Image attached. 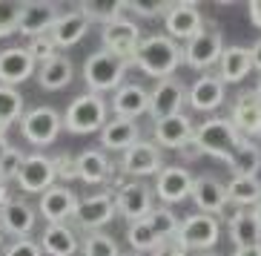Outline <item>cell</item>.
<instances>
[{"label": "cell", "instance_id": "1", "mask_svg": "<svg viewBox=\"0 0 261 256\" xmlns=\"http://www.w3.org/2000/svg\"><path fill=\"white\" fill-rule=\"evenodd\" d=\"M181 63H184V46L178 40H172L169 35H149V38L141 40L132 66H138L149 78L164 81V78H172V72Z\"/></svg>", "mask_w": 261, "mask_h": 256}, {"label": "cell", "instance_id": "2", "mask_svg": "<svg viewBox=\"0 0 261 256\" xmlns=\"http://www.w3.org/2000/svg\"><path fill=\"white\" fill-rule=\"evenodd\" d=\"M132 66V61H123L118 55L100 49L92 52L84 63V81L89 86V92L100 95V92H118L123 86V75Z\"/></svg>", "mask_w": 261, "mask_h": 256}, {"label": "cell", "instance_id": "3", "mask_svg": "<svg viewBox=\"0 0 261 256\" xmlns=\"http://www.w3.org/2000/svg\"><path fill=\"white\" fill-rule=\"evenodd\" d=\"M192 141L201 147L204 155L230 161L232 153L238 150V144L244 141V135L236 130V124H232L230 118H210V121L195 127V138Z\"/></svg>", "mask_w": 261, "mask_h": 256}, {"label": "cell", "instance_id": "4", "mask_svg": "<svg viewBox=\"0 0 261 256\" xmlns=\"http://www.w3.org/2000/svg\"><path fill=\"white\" fill-rule=\"evenodd\" d=\"M107 101L95 92L77 95L75 101L63 112V127L75 135H89V132H100L107 127Z\"/></svg>", "mask_w": 261, "mask_h": 256}, {"label": "cell", "instance_id": "5", "mask_svg": "<svg viewBox=\"0 0 261 256\" xmlns=\"http://www.w3.org/2000/svg\"><path fill=\"white\" fill-rule=\"evenodd\" d=\"M221 236V225L218 219L210 213H192V216L181 219L175 242L184 250H210Z\"/></svg>", "mask_w": 261, "mask_h": 256}, {"label": "cell", "instance_id": "6", "mask_svg": "<svg viewBox=\"0 0 261 256\" xmlns=\"http://www.w3.org/2000/svg\"><path fill=\"white\" fill-rule=\"evenodd\" d=\"M63 127V118L52 107H35L20 118V135L29 141L32 147H46L58 138Z\"/></svg>", "mask_w": 261, "mask_h": 256}, {"label": "cell", "instance_id": "7", "mask_svg": "<svg viewBox=\"0 0 261 256\" xmlns=\"http://www.w3.org/2000/svg\"><path fill=\"white\" fill-rule=\"evenodd\" d=\"M141 40L144 38H141V29H138L135 20L121 17V20H115V24L100 26V43H103V49L112 52V55H118V58H123V61H135Z\"/></svg>", "mask_w": 261, "mask_h": 256}, {"label": "cell", "instance_id": "8", "mask_svg": "<svg viewBox=\"0 0 261 256\" xmlns=\"http://www.w3.org/2000/svg\"><path fill=\"white\" fill-rule=\"evenodd\" d=\"M121 170L129 176V181H141L144 176H158L164 170L161 164V147L155 141L141 138L135 147H129L121 155Z\"/></svg>", "mask_w": 261, "mask_h": 256}, {"label": "cell", "instance_id": "9", "mask_svg": "<svg viewBox=\"0 0 261 256\" xmlns=\"http://www.w3.org/2000/svg\"><path fill=\"white\" fill-rule=\"evenodd\" d=\"M224 55V40L218 29H204L184 46V63L190 69H210L221 61Z\"/></svg>", "mask_w": 261, "mask_h": 256}, {"label": "cell", "instance_id": "10", "mask_svg": "<svg viewBox=\"0 0 261 256\" xmlns=\"http://www.w3.org/2000/svg\"><path fill=\"white\" fill-rule=\"evenodd\" d=\"M187 89L181 81L175 78H164L149 89V115L155 121H164V118H172V115H181V107L187 101Z\"/></svg>", "mask_w": 261, "mask_h": 256}, {"label": "cell", "instance_id": "11", "mask_svg": "<svg viewBox=\"0 0 261 256\" xmlns=\"http://www.w3.org/2000/svg\"><path fill=\"white\" fill-rule=\"evenodd\" d=\"M81 199L75 196V190H69L66 184H52L46 193H40L38 210L46 219V225H66V219H72L77 213Z\"/></svg>", "mask_w": 261, "mask_h": 256}, {"label": "cell", "instance_id": "12", "mask_svg": "<svg viewBox=\"0 0 261 256\" xmlns=\"http://www.w3.org/2000/svg\"><path fill=\"white\" fill-rule=\"evenodd\" d=\"M115 213H118V207H115V193L100 190V193H95V196H86V199H81V204H77V213H75V222L84 227V230L95 233V230H100L103 225H109Z\"/></svg>", "mask_w": 261, "mask_h": 256}, {"label": "cell", "instance_id": "13", "mask_svg": "<svg viewBox=\"0 0 261 256\" xmlns=\"http://www.w3.org/2000/svg\"><path fill=\"white\" fill-rule=\"evenodd\" d=\"M164 26L172 40H184L190 43L198 32H204V17H201L195 3H169L167 15H164Z\"/></svg>", "mask_w": 261, "mask_h": 256}, {"label": "cell", "instance_id": "14", "mask_svg": "<svg viewBox=\"0 0 261 256\" xmlns=\"http://www.w3.org/2000/svg\"><path fill=\"white\" fill-rule=\"evenodd\" d=\"M38 75V61L32 58L26 46H9L0 52V84L3 86H17Z\"/></svg>", "mask_w": 261, "mask_h": 256}, {"label": "cell", "instance_id": "15", "mask_svg": "<svg viewBox=\"0 0 261 256\" xmlns=\"http://www.w3.org/2000/svg\"><path fill=\"white\" fill-rule=\"evenodd\" d=\"M115 207L123 219H129V225L141 222L152 213V190L144 181H126L115 193Z\"/></svg>", "mask_w": 261, "mask_h": 256}, {"label": "cell", "instance_id": "16", "mask_svg": "<svg viewBox=\"0 0 261 256\" xmlns=\"http://www.w3.org/2000/svg\"><path fill=\"white\" fill-rule=\"evenodd\" d=\"M58 181V173H55V161L46 155H26L23 167H20V176H17V184L23 193H46L49 187Z\"/></svg>", "mask_w": 261, "mask_h": 256}, {"label": "cell", "instance_id": "17", "mask_svg": "<svg viewBox=\"0 0 261 256\" xmlns=\"http://www.w3.org/2000/svg\"><path fill=\"white\" fill-rule=\"evenodd\" d=\"M192 184H195V179L190 176V170L169 164V167H164V170L155 176L152 190H155V196H158L161 202L178 204V202H184L187 196H192Z\"/></svg>", "mask_w": 261, "mask_h": 256}, {"label": "cell", "instance_id": "18", "mask_svg": "<svg viewBox=\"0 0 261 256\" xmlns=\"http://www.w3.org/2000/svg\"><path fill=\"white\" fill-rule=\"evenodd\" d=\"M35 222H38V213H35V207L26 199H9L0 207V230L9 233V236L26 239L35 230Z\"/></svg>", "mask_w": 261, "mask_h": 256}, {"label": "cell", "instance_id": "19", "mask_svg": "<svg viewBox=\"0 0 261 256\" xmlns=\"http://www.w3.org/2000/svg\"><path fill=\"white\" fill-rule=\"evenodd\" d=\"M152 135H155V144L161 150H181L195 138V127H192V121L181 112V115L155 121Z\"/></svg>", "mask_w": 261, "mask_h": 256}, {"label": "cell", "instance_id": "20", "mask_svg": "<svg viewBox=\"0 0 261 256\" xmlns=\"http://www.w3.org/2000/svg\"><path fill=\"white\" fill-rule=\"evenodd\" d=\"M58 17H61V12H58V3H43V0H38V3H23V17H20V35L23 38H40V35H49L52 32V26L58 24Z\"/></svg>", "mask_w": 261, "mask_h": 256}, {"label": "cell", "instance_id": "21", "mask_svg": "<svg viewBox=\"0 0 261 256\" xmlns=\"http://www.w3.org/2000/svg\"><path fill=\"white\" fill-rule=\"evenodd\" d=\"M227 98V84H224L218 72H210V75H201L195 84L190 86V95H187V101H190L192 109H198V112H213L218 109Z\"/></svg>", "mask_w": 261, "mask_h": 256}, {"label": "cell", "instance_id": "22", "mask_svg": "<svg viewBox=\"0 0 261 256\" xmlns=\"http://www.w3.org/2000/svg\"><path fill=\"white\" fill-rule=\"evenodd\" d=\"M190 199L195 202V207H198L201 213H210V216L224 213L227 204H230L227 184H221V181L213 179V176H198L195 184H192V196H190Z\"/></svg>", "mask_w": 261, "mask_h": 256}, {"label": "cell", "instance_id": "23", "mask_svg": "<svg viewBox=\"0 0 261 256\" xmlns=\"http://www.w3.org/2000/svg\"><path fill=\"white\" fill-rule=\"evenodd\" d=\"M230 121L244 138H261V98L255 95V89L238 95Z\"/></svg>", "mask_w": 261, "mask_h": 256}, {"label": "cell", "instance_id": "24", "mask_svg": "<svg viewBox=\"0 0 261 256\" xmlns=\"http://www.w3.org/2000/svg\"><path fill=\"white\" fill-rule=\"evenodd\" d=\"M141 141V127L132 118L115 115L112 121H107V127L100 130V144L103 150H115V153H126L129 147H135Z\"/></svg>", "mask_w": 261, "mask_h": 256}, {"label": "cell", "instance_id": "25", "mask_svg": "<svg viewBox=\"0 0 261 256\" xmlns=\"http://www.w3.org/2000/svg\"><path fill=\"white\" fill-rule=\"evenodd\" d=\"M112 109H115V115L135 121L144 112H149V89H144L141 84H123L112 95Z\"/></svg>", "mask_w": 261, "mask_h": 256}, {"label": "cell", "instance_id": "26", "mask_svg": "<svg viewBox=\"0 0 261 256\" xmlns=\"http://www.w3.org/2000/svg\"><path fill=\"white\" fill-rule=\"evenodd\" d=\"M112 173H115V164L100 150H84L77 155V179L86 184H109Z\"/></svg>", "mask_w": 261, "mask_h": 256}, {"label": "cell", "instance_id": "27", "mask_svg": "<svg viewBox=\"0 0 261 256\" xmlns=\"http://www.w3.org/2000/svg\"><path fill=\"white\" fill-rule=\"evenodd\" d=\"M253 72V55L244 46H227L218 61V78L224 84H241Z\"/></svg>", "mask_w": 261, "mask_h": 256}, {"label": "cell", "instance_id": "28", "mask_svg": "<svg viewBox=\"0 0 261 256\" xmlns=\"http://www.w3.org/2000/svg\"><path fill=\"white\" fill-rule=\"evenodd\" d=\"M86 32H89V20L75 9V12H66V15L58 17V24L52 26L49 38L55 40V46L58 49H69V46H75L77 40L84 38Z\"/></svg>", "mask_w": 261, "mask_h": 256}, {"label": "cell", "instance_id": "29", "mask_svg": "<svg viewBox=\"0 0 261 256\" xmlns=\"http://www.w3.org/2000/svg\"><path fill=\"white\" fill-rule=\"evenodd\" d=\"M72 75H75V66H72V61L66 55H55L52 61L38 66V84L43 89H49V92H58L63 86H69Z\"/></svg>", "mask_w": 261, "mask_h": 256}, {"label": "cell", "instance_id": "30", "mask_svg": "<svg viewBox=\"0 0 261 256\" xmlns=\"http://www.w3.org/2000/svg\"><path fill=\"white\" fill-rule=\"evenodd\" d=\"M230 239L236 248H255L261 245V225L253 210H236L230 219Z\"/></svg>", "mask_w": 261, "mask_h": 256}, {"label": "cell", "instance_id": "31", "mask_svg": "<svg viewBox=\"0 0 261 256\" xmlns=\"http://www.w3.org/2000/svg\"><path fill=\"white\" fill-rule=\"evenodd\" d=\"M40 248L49 256H75L77 253V233L66 225H46L40 236Z\"/></svg>", "mask_w": 261, "mask_h": 256}, {"label": "cell", "instance_id": "32", "mask_svg": "<svg viewBox=\"0 0 261 256\" xmlns=\"http://www.w3.org/2000/svg\"><path fill=\"white\" fill-rule=\"evenodd\" d=\"M230 170L232 176H247V179H258V170H261V147L255 144L253 138H244L238 144V150L232 153L230 161Z\"/></svg>", "mask_w": 261, "mask_h": 256}, {"label": "cell", "instance_id": "33", "mask_svg": "<svg viewBox=\"0 0 261 256\" xmlns=\"http://www.w3.org/2000/svg\"><path fill=\"white\" fill-rule=\"evenodd\" d=\"M227 196H230V202L241 204V207H255L261 202V181L247 179V176H232L227 184Z\"/></svg>", "mask_w": 261, "mask_h": 256}, {"label": "cell", "instance_id": "34", "mask_svg": "<svg viewBox=\"0 0 261 256\" xmlns=\"http://www.w3.org/2000/svg\"><path fill=\"white\" fill-rule=\"evenodd\" d=\"M77 12L89 20V24H100V26H109L121 20L126 6L123 3H92V0H84V3H77Z\"/></svg>", "mask_w": 261, "mask_h": 256}, {"label": "cell", "instance_id": "35", "mask_svg": "<svg viewBox=\"0 0 261 256\" xmlns=\"http://www.w3.org/2000/svg\"><path fill=\"white\" fill-rule=\"evenodd\" d=\"M126 239H129L132 250L135 253H152L158 245H161V236L152 230V225L146 222V219H141V222H132L129 230H126Z\"/></svg>", "mask_w": 261, "mask_h": 256}, {"label": "cell", "instance_id": "36", "mask_svg": "<svg viewBox=\"0 0 261 256\" xmlns=\"http://www.w3.org/2000/svg\"><path fill=\"white\" fill-rule=\"evenodd\" d=\"M20 118H23V95L17 92V86L0 84V124L12 127Z\"/></svg>", "mask_w": 261, "mask_h": 256}, {"label": "cell", "instance_id": "37", "mask_svg": "<svg viewBox=\"0 0 261 256\" xmlns=\"http://www.w3.org/2000/svg\"><path fill=\"white\" fill-rule=\"evenodd\" d=\"M146 222L152 225V230L161 236V239H175L178 236V227H181V219L172 213L169 207H152V213L146 216Z\"/></svg>", "mask_w": 261, "mask_h": 256}, {"label": "cell", "instance_id": "38", "mask_svg": "<svg viewBox=\"0 0 261 256\" xmlns=\"http://www.w3.org/2000/svg\"><path fill=\"white\" fill-rule=\"evenodd\" d=\"M84 256H121V250L109 233L95 230L84 239Z\"/></svg>", "mask_w": 261, "mask_h": 256}, {"label": "cell", "instance_id": "39", "mask_svg": "<svg viewBox=\"0 0 261 256\" xmlns=\"http://www.w3.org/2000/svg\"><path fill=\"white\" fill-rule=\"evenodd\" d=\"M23 17V3H3L0 0V38H9L20 29Z\"/></svg>", "mask_w": 261, "mask_h": 256}, {"label": "cell", "instance_id": "40", "mask_svg": "<svg viewBox=\"0 0 261 256\" xmlns=\"http://www.w3.org/2000/svg\"><path fill=\"white\" fill-rule=\"evenodd\" d=\"M26 155L20 153L17 147H12L3 158H0V181H17V176H20V167H23Z\"/></svg>", "mask_w": 261, "mask_h": 256}, {"label": "cell", "instance_id": "41", "mask_svg": "<svg viewBox=\"0 0 261 256\" xmlns=\"http://www.w3.org/2000/svg\"><path fill=\"white\" fill-rule=\"evenodd\" d=\"M32 52V58L38 61V66L40 63H46V61H52L55 55H61L58 52V46H55V40L49 38V35H40V38H32L29 40V46H26Z\"/></svg>", "mask_w": 261, "mask_h": 256}, {"label": "cell", "instance_id": "42", "mask_svg": "<svg viewBox=\"0 0 261 256\" xmlns=\"http://www.w3.org/2000/svg\"><path fill=\"white\" fill-rule=\"evenodd\" d=\"M123 6L135 12L141 17H158V15H167L169 3H158V0H135V3H123Z\"/></svg>", "mask_w": 261, "mask_h": 256}, {"label": "cell", "instance_id": "43", "mask_svg": "<svg viewBox=\"0 0 261 256\" xmlns=\"http://www.w3.org/2000/svg\"><path fill=\"white\" fill-rule=\"evenodd\" d=\"M3 256H43V248H40V242L35 239H15L12 245H9L6 250H3Z\"/></svg>", "mask_w": 261, "mask_h": 256}, {"label": "cell", "instance_id": "44", "mask_svg": "<svg viewBox=\"0 0 261 256\" xmlns=\"http://www.w3.org/2000/svg\"><path fill=\"white\" fill-rule=\"evenodd\" d=\"M52 161H55V173H58V179H61V181H72V179H77V158H72L69 153L55 155Z\"/></svg>", "mask_w": 261, "mask_h": 256}, {"label": "cell", "instance_id": "45", "mask_svg": "<svg viewBox=\"0 0 261 256\" xmlns=\"http://www.w3.org/2000/svg\"><path fill=\"white\" fill-rule=\"evenodd\" d=\"M152 256H187V250L181 248L175 239H164L161 245L152 250Z\"/></svg>", "mask_w": 261, "mask_h": 256}, {"label": "cell", "instance_id": "46", "mask_svg": "<svg viewBox=\"0 0 261 256\" xmlns=\"http://www.w3.org/2000/svg\"><path fill=\"white\" fill-rule=\"evenodd\" d=\"M178 153H181V158H184V161H195L198 155H204V153H201V147L195 144V141H190V144H187V147H181Z\"/></svg>", "mask_w": 261, "mask_h": 256}, {"label": "cell", "instance_id": "47", "mask_svg": "<svg viewBox=\"0 0 261 256\" xmlns=\"http://www.w3.org/2000/svg\"><path fill=\"white\" fill-rule=\"evenodd\" d=\"M250 20H253V26L261 29V0H253V3H250Z\"/></svg>", "mask_w": 261, "mask_h": 256}, {"label": "cell", "instance_id": "48", "mask_svg": "<svg viewBox=\"0 0 261 256\" xmlns=\"http://www.w3.org/2000/svg\"><path fill=\"white\" fill-rule=\"evenodd\" d=\"M250 55H253V69L261 72V38L253 43V49H250Z\"/></svg>", "mask_w": 261, "mask_h": 256}, {"label": "cell", "instance_id": "49", "mask_svg": "<svg viewBox=\"0 0 261 256\" xmlns=\"http://www.w3.org/2000/svg\"><path fill=\"white\" fill-rule=\"evenodd\" d=\"M232 256H261V245H255V248H236Z\"/></svg>", "mask_w": 261, "mask_h": 256}, {"label": "cell", "instance_id": "50", "mask_svg": "<svg viewBox=\"0 0 261 256\" xmlns=\"http://www.w3.org/2000/svg\"><path fill=\"white\" fill-rule=\"evenodd\" d=\"M9 199H12V196H9V187H6V181H0V207H3V204H6Z\"/></svg>", "mask_w": 261, "mask_h": 256}, {"label": "cell", "instance_id": "51", "mask_svg": "<svg viewBox=\"0 0 261 256\" xmlns=\"http://www.w3.org/2000/svg\"><path fill=\"white\" fill-rule=\"evenodd\" d=\"M9 150H12V144L6 141V135H0V158H3V155H6Z\"/></svg>", "mask_w": 261, "mask_h": 256}, {"label": "cell", "instance_id": "52", "mask_svg": "<svg viewBox=\"0 0 261 256\" xmlns=\"http://www.w3.org/2000/svg\"><path fill=\"white\" fill-rule=\"evenodd\" d=\"M253 213H255V222H258V225H261V202H258V204H255V207H253Z\"/></svg>", "mask_w": 261, "mask_h": 256}, {"label": "cell", "instance_id": "53", "mask_svg": "<svg viewBox=\"0 0 261 256\" xmlns=\"http://www.w3.org/2000/svg\"><path fill=\"white\" fill-rule=\"evenodd\" d=\"M255 95L261 98V75H258V84H255Z\"/></svg>", "mask_w": 261, "mask_h": 256}, {"label": "cell", "instance_id": "54", "mask_svg": "<svg viewBox=\"0 0 261 256\" xmlns=\"http://www.w3.org/2000/svg\"><path fill=\"white\" fill-rule=\"evenodd\" d=\"M121 256H144V253H135V250H132V253H121Z\"/></svg>", "mask_w": 261, "mask_h": 256}, {"label": "cell", "instance_id": "55", "mask_svg": "<svg viewBox=\"0 0 261 256\" xmlns=\"http://www.w3.org/2000/svg\"><path fill=\"white\" fill-rule=\"evenodd\" d=\"M0 245H3V230H0Z\"/></svg>", "mask_w": 261, "mask_h": 256}]
</instances>
